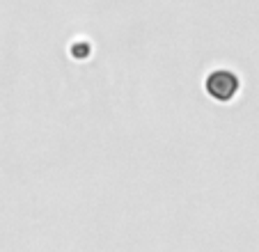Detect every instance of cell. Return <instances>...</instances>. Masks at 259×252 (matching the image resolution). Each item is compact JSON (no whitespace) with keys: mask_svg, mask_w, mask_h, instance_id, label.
I'll list each match as a JSON object with an SVG mask.
<instances>
[{"mask_svg":"<svg viewBox=\"0 0 259 252\" xmlns=\"http://www.w3.org/2000/svg\"><path fill=\"white\" fill-rule=\"evenodd\" d=\"M239 88H241L239 76L234 71H230V69H215L204 80V90L209 92V97L220 103L232 101L236 97V92H239Z\"/></svg>","mask_w":259,"mask_h":252,"instance_id":"cell-1","label":"cell"}]
</instances>
